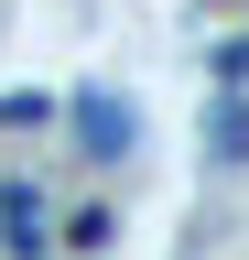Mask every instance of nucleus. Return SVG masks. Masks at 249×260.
Listing matches in <instances>:
<instances>
[{"mask_svg":"<svg viewBox=\"0 0 249 260\" xmlns=\"http://www.w3.org/2000/svg\"><path fill=\"white\" fill-rule=\"evenodd\" d=\"M0 228H11V249H22V260H33V249H44V195H33V184H22V174H11V184H0Z\"/></svg>","mask_w":249,"mask_h":260,"instance_id":"nucleus-1","label":"nucleus"},{"mask_svg":"<svg viewBox=\"0 0 249 260\" xmlns=\"http://www.w3.org/2000/svg\"><path fill=\"white\" fill-rule=\"evenodd\" d=\"M76 130L98 141V162H119V141H130V109H119V98H76Z\"/></svg>","mask_w":249,"mask_h":260,"instance_id":"nucleus-2","label":"nucleus"},{"mask_svg":"<svg viewBox=\"0 0 249 260\" xmlns=\"http://www.w3.org/2000/svg\"><path fill=\"white\" fill-rule=\"evenodd\" d=\"M206 141H217V162H249V109H238V87L217 98V119H206Z\"/></svg>","mask_w":249,"mask_h":260,"instance_id":"nucleus-3","label":"nucleus"},{"mask_svg":"<svg viewBox=\"0 0 249 260\" xmlns=\"http://www.w3.org/2000/svg\"><path fill=\"white\" fill-rule=\"evenodd\" d=\"M217 87H249V32H238L228 54H217Z\"/></svg>","mask_w":249,"mask_h":260,"instance_id":"nucleus-4","label":"nucleus"}]
</instances>
